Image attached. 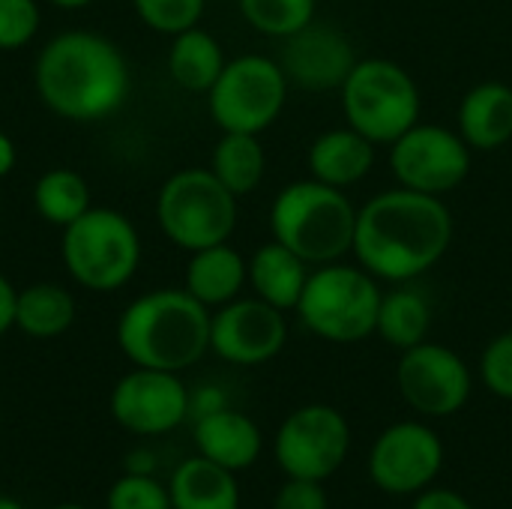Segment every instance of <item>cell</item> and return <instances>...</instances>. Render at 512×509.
Listing matches in <instances>:
<instances>
[{
  "label": "cell",
  "mask_w": 512,
  "mask_h": 509,
  "mask_svg": "<svg viewBox=\"0 0 512 509\" xmlns=\"http://www.w3.org/2000/svg\"><path fill=\"white\" fill-rule=\"evenodd\" d=\"M453 231V213L444 198L396 186L357 207L351 255L375 279L405 285L447 255Z\"/></svg>",
  "instance_id": "1"
},
{
  "label": "cell",
  "mask_w": 512,
  "mask_h": 509,
  "mask_svg": "<svg viewBox=\"0 0 512 509\" xmlns=\"http://www.w3.org/2000/svg\"><path fill=\"white\" fill-rule=\"evenodd\" d=\"M33 87L51 114L72 123H96L123 108L129 63L108 36L66 30L36 54Z\"/></svg>",
  "instance_id": "2"
},
{
  "label": "cell",
  "mask_w": 512,
  "mask_h": 509,
  "mask_svg": "<svg viewBox=\"0 0 512 509\" xmlns=\"http://www.w3.org/2000/svg\"><path fill=\"white\" fill-rule=\"evenodd\" d=\"M117 345L132 366L180 375L210 351V309L186 288L141 294L117 321Z\"/></svg>",
  "instance_id": "3"
},
{
  "label": "cell",
  "mask_w": 512,
  "mask_h": 509,
  "mask_svg": "<svg viewBox=\"0 0 512 509\" xmlns=\"http://www.w3.org/2000/svg\"><path fill=\"white\" fill-rule=\"evenodd\" d=\"M354 225L357 207L345 189L315 177L288 183L270 204L273 240L297 252L309 267L345 261L354 246Z\"/></svg>",
  "instance_id": "4"
},
{
  "label": "cell",
  "mask_w": 512,
  "mask_h": 509,
  "mask_svg": "<svg viewBox=\"0 0 512 509\" xmlns=\"http://www.w3.org/2000/svg\"><path fill=\"white\" fill-rule=\"evenodd\" d=\"M381 294L384 291L369 270L333 261L309 273L294 312L312 336L333 345H357L375 336Z\"/></svg>",
  "instance_id": "5"
},
{
  "label": "cell",
  "mask_w": 512,
  "mask_h": 509,
  "mask_svg": "<svg viewBox=\"0 0 512 509\" xmlns=\"http://www.w3.org/2000/svg\"><path fill=\"white\" fill-rule=\"evenodd\" d=\"M60 258L75 285L111 294L135 276L141 264V237L120 210L90 207L63 228Z\"/></svg>",
  "instance_id": "6"
},
{
  "label": "cell",
  "mask_w": 512,
  "mask_h": 509,
  "mask_svg": "<svg viewBox=\"0 0 512 509\" xmlns=\"http://www.w3.org/2000/svg\"><path fill=\"white\" fill-rule=\"evenodd\" d=\"M156 222L183 252L228 243L237 228V195L210 168H183L162 183Z\"/></svg>",
  "instance_id": "7"
},
{
  "label": "cell",
  "mask_w": 512,
  "mask_h": 509,
  "mask_svg": "<svg viewBox=\"0 0 512 509\" xmlns=\"http://www.w3.org/2000/svg\"><path fill=\"white\" fill-rule=\"evenodd\" d=\"M339 96L345 123L366 135L372 144L387 147L420 120L423 108L414 75L387 57L357 60V66L339 87Z\"/></svg>",
  "instance_id": "8"
},
{
  "label": "cell",
  "mask_w": 512,
  "mask_h": 509,
  "mask_svg": "<svg viewBox=\"0 0 512 509\" xmlns=\"http://www.w3.org/2000/svg\"><path fill=\"white\" fill-rule=\"evenodd\" d=\"M288 90L291 84L279 60L264 54H240L225 63L222 75L207 90V108L222 132L261 135L279 120Z\"/></svg>",
  "instance_id": "9"
},
{
  "label": "cell",
  "mask_w": 512,
  "mask_h": 509,
  "mask_svg": "<svg viewBox=\"0 0 512 509\" xmlns=\"http://www.w3.org/2000/svg\"><path fill=\"white\" fill-rule=\"evenodd\" d=\"M351 426L333 405H303L291 411L273 441L285 477L327 483L348 459Z\"/></svg>",
  "instance_id": "10"
},
{
  "label": "cell",
  "mask_w": 512,
  "mask_h": 509,
  "mask_svg": "<svg viewBox=\"0 0 512 509\" xmlns=\"http://www.w3.org/2000/svg\"><path fill=\"white\" fill-rule=\"evenodd\" d=\"M471 153L459 129L417 120L390 144V171L399 186L441 198L465 183Z\"/></svg>",
  "instance_id": "11"
},
{
  "label": "cell",
  "mask_w": 512,
  "mask_h": 509,
  "mask_svg": "<svg viewBox=\"0 0 512 509\" xmlns=\"http://www.w3.org/2000/svg\"><path fill=\"white\" fill-rule=\"evenodd\" d=\"M396 387L405 405L414 408L420 417L444 420L468 405L474 375L453 348L426 339L402 351L396 363Z\"/></svg>",
  "instance_id": "12"
},
{
  "label": "cell",
  "mask_w": 512,
  "mask_h": 509,
  "mask_svg": "<svg viewBox=\"0 0 512 509\" xmlns=\"http://www.w3.org/2000/svg\"><path fill=\"white\" fill-rule=\"evenodd\" d=\"M444 468L441 435L417 420L387 426L369 450L372 483L396 498L420 495L435 483Z\"/></svg>",
  "instance_id": "13"
},
{
  "label": "cell",
  "mask_w": 512,
  "mask_h": 509,
  "mask_svg": "<svg viewBox=\"0 0 512 509\" xmlns=\"http://www.w3.org/2000/svg\"><path fill=\"white\" fill-rule=\"evenodd\" d=\"M189 402L192 396L177 372L135 366L114 384L108 408L126 432L156 438L174 432L189 417Z\"/></svg>",
  "instance_id": "14"
},
{
  "label": "cell",
  "mask_w": 512,
  "mask_h": 509,
  "mask_svg": "<svg viewBox=\"0 0 512 509\" xmlns=\"http://www.w3.org/2000/svg\"><path fill=\"white\" fill-rule=\"evenodd\" d=\"M288 342L285 312L261 297H237L210 315V351L231 366H261Z\"/></svg>",
  "instance_id": "15"
},
{
  "label": "cell",
  "mask_w": 512,
  "mask_h": 509,
  "mask_svg": "<svg viewBox=\"0 0 512 509\" xmlns=\"http://www.w3.org/2000/svg\"><path fill=\"white\" fill-rule=\"evenodd\" d=\"M354 42L333 24L312 21L300 33L282 39L279 66L288 75V84H297L312 93L339 90L351 69L357 66Z\"/></svg>",
  "instance_id": "16"
},
{
  "label": "cell",
  "mask_w": 512,
  "mask_h": 509,
  "mask_svg": "<svg viewBox=\"0 0 512 509\" xmlns=\"http://www.w3.org/2000/svg\"><path fill=\"white\" fill-rule=\"evenodd\" d=\"M195 447L198 456L228 468V471H246L258 462L264 450V435L258 423L234 408H219L204 417H195Z\"/></svg>",
  "instance_id": "17"
},
{
  "label": "cell",
  "mask_w": 512,
  "mask_h": 509,
  "mask_svg": "<svg viewBox=\"0 0 512 509\" xmlns=\"http://www.w3.org/2000/svg\"><path fill=\"white\" fill-rule=\"evenodd\" d=\"M456 129L471 150L492 153L512 141V87L504 81L474 84L456 111Z\"/></svg>",
  "instance_id": "18"
},
{
  "label": "cell",
  "mask_w": 512,
  "mask_h": 509,
  "mask_svg": "<svg viewBox=\"0 0 512 509\" xmlns=\"http://www.w3.org/2000/svg\"><path fill=\"white\" fill-rule=\"evenodd\" d=\"M375 147L378 144H372L348 123L339 129H327L309 147V177L336 189H351L375 168Z\"/></svg>",
  "instance_id": "19"
},
{
  "label": "cell",
  "mask_w": 512,
  "mask_h": 509,
  "mask_svg": "<svg viewBox=\"0 0 512 509\" xmlns=\"http://www.w3.org/2000/svg\"><path fill=\"white\" fill-rule=\"evenodd\" d=\"M249 282V261L228 243H216L198 252H189L186 264V291L207 309H219L240 297Z\"/></svg>",
  "instance_id": "20"
},
{
  "label": "cell",
  "mask_w": 512,
  "mask_h": 509,
  "mask_svg": "<svg viewBox=\"0 0 512 509\" xmlns=\"http://www.w3.org/2000/svg\"><path fill=\"white\" fill-rule=\"evenodd\" d=\"M309 273H312L309 264L297 252L282 246L279 240L258 246L249 258V285L255 297H261L264 303L282 312L297 309Z\"/></svg>",
  "instance_id": "21"
},
{
  "label": "cell",
  "mask_w": 512,
  "mask_h": 509,
  "mask_svg": "<svg viewBox=\"0 0 512 509\" xmlns=\"http://www.w3.org/2000/svg\"><path fill=\"white\" fill-rule=\"evenodd\" d=\"M174 509H240V486L234 471L195 456L177 465L168 483Z\"/></svg>",
  "instance_id": "22"
},
{
  "label": "cell",
  "mask_w": 512,
  "mask_h": 509,
  "mask_svg": "<svg viewBox=\"0 0 512 509\" xmlns=\"http://www.w3.org/2000/svg\"><path fill=\"white\" fill-rule=\"evenodd\" d=\"M225 51L219 39L201 27H189L171 36L168 48V75L177 87L189 93H207L225 69Z\"/></svg>",
  "instance_id": "23"
},
{
  "label": "cell",
  "mask_w": 512,
  "mask_h": 509,
  "mask_svg": "<svg viewBox=\"0 0 512 509\" xmlns=\"http://www.w3.org/2000/svg\"><path fill=\"white\" fill-rule=\"evenodd\" d=\"M75 324V297L57 282H36L18 291L15 327L30 339H57Z\"/></svg>",
  "instance_id": "24"
},
{
  "label": "cell",
  "mask_w": 512,
  "mask_h": 509,
  "mask_svg": "<svg viewBox=\"0 0 512 509\" xmlns=\"http://www.w3.org/2000/svg\"><path fill=\"white\" fill-rule=\"evenodd\" d=\"M429 330H432V306L426 294H420L417 288H408V282L381 294L375 336H381L390 348L408 351L426 342Z\"/></svg>",
  "instance_id": "25"
},
{
  "label": "cell",
  "mask_w": 512,
  "mask_h": 509,
  "mask_svg": "<svg viewBox=\"0 0 512 509\" xmlns=\"http://www.w3.org/2000/svg\"><path fill=\"white\" fill-rule=\"evenodd\" d=\"M210 171L237 198L255 192L267 171V153L261 147V138L249 132H222V138L213 147Z\"/></svg>",
  "instance_id": "26"
},
{
  "label": "cell",
  "mask_w": 512,
  "mask_h": 509,
  "mask_svg": "<svg viewBox=\"0 0 512 509\" xmlns=\"http://www.w3.org/2000/svg\"><path fill=\"white\" fill-rule=\"evenodd\" d=\"M33 207L45 222L66 228L93 207L90 186L72 168H51L33 186Z\"/></svg>",
  "instance_id": "27"
},
{
  "label": "cell",
  "mask_w": 512,
  "mask_h": 509,
  "mask_svg": "<svg viewBox=\"0 0 512 509\" xmlns=\"http://www.w3.org/2000/svg\"><path fill=\"white\" fill-rule=\"evenodd\" d=\"M237 6L252 30L279 42L312 24L318 12V0H237Z\"/></svg>",
  "instance_id": "28"
},
{
  "label": "cell",
  "mask_w": 512,
  "mask_h": 509,
  "mask_svg": "<svg viewBox=\"0 0 512 509\" xmlns=\"http://www.w3.org/2000/svg\"><path fill=\"white\" fill-rule=\"evenodd\" d=\"M207 0H132L135 15L162 36H177L189 27H198Z\"/></svg>",
  "instance_id": "29"
},
{
  "label": "cell",
  "mask_w": 512,
  "mask_h": 509,
  "mask_svg": "<svg viewBox=\"0 0 512 509\" xmlns=\"http://www.w3.org/2000/svg\"><path fill=\"white\" fill-rule=\"evenodd\" d=\"M105 509H174L171 492L153 474H123L105 495Z\"/></svg>",
  "instance_id": "30"
},
{
  "label": "cell",
  "mask_w": 512,
  "mask_h": 509,
  "mask_svg": "<svg viewBox=\"0 0 512 509\" xmlns=\"http://www.w3.org/2000/svg\"><path fill=\"white\" fill-rule=\"evenodd\" d=\"M42 24L36 0H0V51L24 48Z\"/></svg>",
  "instance_id": "31"
},
{
  "label": "cell",
  "mask_w": 512,
  "mask_h": 509,
  "mask_svg": "<svg viewBox=\"0 0 512 509\" xmlns=\"http://www.w3.org/2000/svg\"><path fill=\"white\" fill-rule=\"evenodd\" d=\"M480 381L498 399L512 402V330L498 333L480 354Z\"/></svg>",
  "instance_id": "32"
},
{
  "label": "cell",
  "mask_w": 512,
  "mask_h": 509,
  "mask_svg": "<svg viewBox=\"0 0 512 509\" xmlns=\"http://www.w3.org/2000/svg\"><path fill=\"white\" fill-rule=\"evenodd\" d=\"M273 509H330V501H327L324 483L288 477L285 486L273 498Z\"/></svg>",
  "instance_id": "33"
},
{
  "label": "cell",
  "mask_w": 512,
  "mask_h": 509,
  "mask_svg": "<svg viewBox=\"0 0 512 509\" xmlns=\"http://www.w3.org/2000/svg\"><path fill=\"white\" fill-rule=\"evenodd\" d=\"M411 509H474L471 501H465V495L453 492V489H423L420 495H414V507Z\"/></svg>",
  "instance_id": "34"
},
{
  "label": "cell",
  "mask_w": 512,
  "mask_h": 509,
  "mask_svg": "<svg viewBox=\"0 0 512 509\" xmlns=\"http://www.w3.org/2000/svg\"><path fill=\"white\" fill-rule=\"evenodd\" d=\"M15 303H18V291L15 285L0 273V336L9 333L15 327Z\"/></svg>",
  "instance_id": "35"
},
{
  "label": "cell",
  "mask_w": 512,
  "mask_h": 509,
  "mask_svg": "<svg viewBox=\"0 0 512 509\" xmlns=\"http://www.w3.org/2000/svg\"><path fill=\"white\" fill-rule=\"evenodd\" d=\"M219 408H225V396H222V390H216V387L198 390V393L192 396V402H189V414H195V417H204V414L219 411Z\"/></svg>",
  "instance_id": "36"
},
{
  "label": "cell",
  "mask_w": 512,
  "mask_h": 509,
  "mask_svg": "<svg viewBox=\"0 0 512 509\" xmlns=\"http://www.w3.org/2000/svg\"><path fill=\"white\" fill-rule=\"evenodd\" d=\"M153 468H156V462H153V453H147V450H135L126 456L129 474H153Z\"/></svg>",
  "instance_id": "37"
},
{
  "label": "cell",
  "mask_w": 512,
  "mask_h": 509,
  "mask_svg": "<svg viewBox=\"0 0 512 509\" xmlns=\"http://www.w3.org/2000/svg\"><path fill=\"white\" fill-rule=\"evenodd\" d=\"M15 162H18V150L12 144V138L0 132V180L15 168Z\"/></svg>",
  "instance_id": "38"
},
{
  "label": "cell",
  "mask_w": 512,
  "mask_h": 509,
  "mask_svg": "<svg viewBox=\"0 0 512 509\" xmlns=\"http://www.w3.org/2000/svg\"><path fill=\"white\" fill-rule=\"evenodd\" d=\"M51 6H57V9H84V6H90L93 0H48Z\"/></svg>",
  "instance_id": "39"
},
{
  "label": "cell",
  "mask_w": 512,
  "mask_h": 509,
  "mask_svg": "<svg viewBox=\"0 0 512 509\" xmlns=\"http://www.w3.org/2000/svg\"><path fill=\"white\" fill-rule=\"evenodd\" d=\"M0 509H24L18 501H12V498H6V495H0Z\"/></svg>",
  "instance_id": "40"
},
{
  "label": "cell",
  "mask_w": 512,
  "mask_h": 509,
  "mask_svg": "<svg viewBox=\"0 0 512 509\" xmlns=\"http://www.w3.org/2000/svg\"><path fill=\"white\" fill-rule=\"evenodd\" d=\"M54 509H84L81 504H60V507H54Z\"/></svg>",
  "instance_id": "41"
}]
</instances>
